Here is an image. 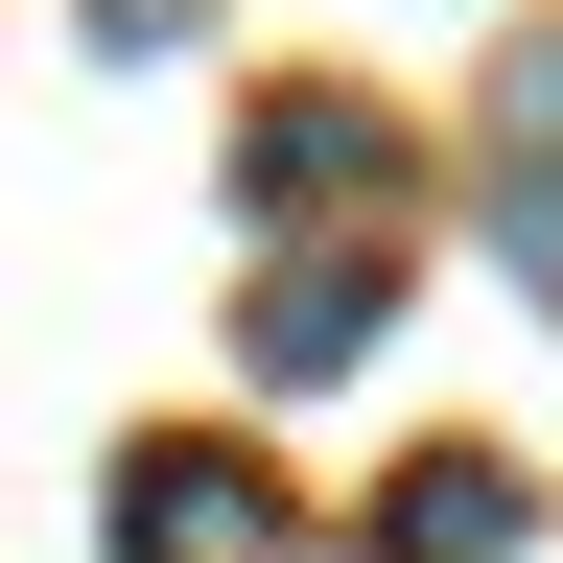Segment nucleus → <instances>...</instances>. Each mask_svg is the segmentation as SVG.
Masks as SVG:
<instances>
[{"label": "nucleus", "instance_id": "obj_4", "mask_svg": "<svg viewBox=\"0 0 563 563\" xmlns=\"http://www.w3.org/2000/svg\"><path fill=\"white\" fill-rule=\"evenodd\" d=\"M376 306H399L376 258H282L258 306H235V376H352V352H376Z\"/></svg>", "mask_w": 563, "mask_h": 563}, {"label": "nucleus", "instance_id": "obj_3", "mask_svg": "<svg viewBox=\"0 0 563 563\" xmlns=\"http://www.w3.org/2000/svg\"><path fill=\"white\" fill-rule=\"evenodd\" d=\"M517 540H540V493L493 470V446H422V470L376 493V563H517Z\"/></svg>", "mask_w": 563, "mask_h": 563}, {"label": "nucleus", "instance_id": "obj_5", "mask_svg": "<svg viewBox=\"0 0 563 563\" xmlns=\"http://www.w3.org/2000/svg\"><path fill=\"white\" fill-rule=\"evenodd\" d=\"M376 165H399V141L352 118V95H258V118H235V188H258V211H352Z\"/></svg>", "mask_w": 563, "mask_h": 563}, {"label": "nucleus", "instance_id": "obj_6", "mask_svg": "<svg viewBox=\"0 0 563 563\" xmlns=\"http://www.w3.org/2000/svg\"><path fill=\"white\" fill-rule=\"evenodd\" d=\"M95 24H118V47H165V24H188V0H95Z\"/></svg>", "mask_w": 563, "mask_h": 563}, {"label": "nucleus", "instance_id": "obj_1", "mask_svg": "<svg viewBox=\"0 0 563 563\" xmlns=\"http://www.w3.org/2000/svg\"><path fill=\"white\" fill-rule=\"evenodd\" d=\"M118 563H282V493L235 446H141L118 470Z\"/></svg>", "mask_w": 563, "mask_h": 563}, {"label": "nucleus", "instance_id": "obj_2", "mask_svg": "<svg viewBox=\"0 0 563 563\" xmlns=\"http://www.w3.org/2000/svg\"><path fill=\"white\" fill-rule=\"evenodd\" d=\"M493 258H517L540 306H563V24L493 70Z\"/></svg>", "mask_w": 563, "mask_h": 563}]
</instances>
